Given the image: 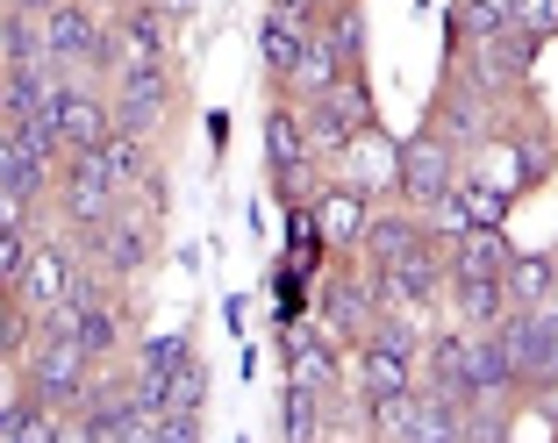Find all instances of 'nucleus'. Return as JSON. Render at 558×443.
I'll list each match as a JSON object with an SVG mask.
<instances>
[{
    "mask_svg": "<svg viewBox=\"0 0 558 443\" xmlns=\"http://www.w3.org/2000/svg\"><path fill=\"white\" fill-rule=\"evenodd\" d=\"M186 358H194V350H186V336H144V350H136V372H158V379H172Z\"/></svg>",
    "mask_w": 558,
    "mask_h": 443,
    "instance_id": "cd10ccee",
    "label": "nucleus"
},
{
    "mask_svg": "<svg viewBox=\"0 0 558 443\" xmlns=\"http://www.w3.org/2000/svg\"><path fill=\"white\" fill-rule=\"evenodd\" d=\"M315 244H359L365 230V194L359 186H337V194H315Z\"/></svg>",
    "mask_w": 558,
    "mask_h": 443,
    "instance_id": "2eb2a0df",
    "label": "nucleus"
},
{
    "mask_svg": "<svg viewBox=\"0 0 558 443\" xmlns=\"http://www.w3.org/2000/svg\"><path fill=\"white\" fill-rule=\"evenodd\" d=\"M150 8H158L165 22H186V15H194V8H201V0H150Z\"/></svg>",
    "mask_w": 558,
    "mask_h": 443,
    "instance_id": "e433bc0d",
    "label": "nucleus"
},
{
    "mask_svg": "<svg viewBox=\"0 0 558 443\" xmlns=\"http://www.w3.org/2000/svg\"><path fill=\"white\" fill-rule=\"evenodd\" d=\"M501 286H509V300H515V308H537L544 294H558V264H551V258H509Z\"/></svg>",
    "mask_w": 558,
    "mask_h": 443,
    "instance_id": "b1692460",
    "label": "nucleus"
},
{
    "mask_svg": "<svg viewBox=\"0 0 558 443\" xmlns=\"http://www.w3.org/2000/svg\"><path fill=\"white\" fill-rule=\"evenodd\" d=\"M515 15H509V0H459V36L465 44H494V36H509Z\"/></svg>",
    "mask_w": 558,
    "mask_h": 443,
    "instance_id": "a878e982",
    "label": "nucleus"
},
{
    "mask_svg": "<svg viewBox=\"0 0 558 443\" xmlns=\"http://www.w3.org/2000/svg\"><path fill=\"white\" fill-rule=\"evenodd\" d=\"M100 164H108V180H116V194H122V186H136V180H150L144 136H130V130H116L108 144H100Z\"/></svg>",
    "mask_w": 558,
    "mask_h": 443,
    "instance_id": "393cba45",
    "label": "nucleus"
},
{
    "mask_svg": "<svg viewBox=\"0 0 558 443\" xmlns=\"http://www.w3.org/2000/svg\"><path fill=\"white\" fill-rule=\"evenodd\" d=\"M315 8H337V0H315Z\"/></svg>",
    "mask_w": 558,
    "mask_h": 443,
    "instance_id": "79ce46f5",
    "label": "nucleus"
},
{
    "mask_svg": "<svg viewBox=\"0 0 558 443\" xmlns=\"http://www.w3.org/2000/svg\"><path fill=\"white\" fill-rule=\"evenodd\" d=\"M44 58H58V65H108L116 44H108V29L86 15L80 0H50L44 8Z\"/></svg>",
    "mask_w": 558,
    "mask_h": 443,
    "instance_id": "20e7f679",
    "label": "nucleus"
},
{
    "mask_svg": "<svg viewBox=\"0 0 558 443\" xmlns=\"http://www.w3.org/2000/svg\"><path fill=\"white\" fill-rule=\"evenodd\" d=\"M344 58H337V44H329L323 29H308L301 36V58H294V72H287V94L294 100H315V94H329V86L344 79Z\"/></svg>",
    "mask_w": 558,
    "mask_h": 443,
    "instance_id": "9b49d317",
    "label": "nucleus"
},
{
    "mask_svg": "<svg viewBox=\"0 0 558 443\" xmlns=\"http://www.w3.org/2000/svg\"><path fill=\"white\" fill-rule=\"evenodd\" d=\"M287 436H323V422H315V386H294V394H287Z\"/></svg>",
    "mask_w": 558,
    "mask_h": 443,
    "instance_id": "2f4dec72",
    "label": "nucleus"
},
{
    "mask_svg": "<svg viewBox=\"0 0 558 443\" xmlns=\"http://www.w3.org/2000/svg\"><path fill=\"white\" fill-rule=\"evenodd\" d=\"M22 214H29V200L15 186H0V230H22Z\"/></svg>",
    "mask_w": 558,
    "mask_h": 443,
    "instance_id": "c9c22d12",
    "label": "nucleus"
},
{
    "mask_svg": "<svg viewBox=\"0 0 558 443\" xmlns=\"http://www.w3.org/2000/svg\"><path fill=\"white\" fill-rule=\"evenodd\" d=\"M15 8H29V15H44V8H50V0H15Z\"/></svg>",
    "mask_w": 558,
    "mask_h": 443,
    "instance_id": "ea45409f",
    "label": "nucleus"
},
{
    "mask_svg": "<svg viewBox=\"0 0 558 443\" xmlns=\"http://www.w3.org/2000/svg\"><path fill=\"white\" fill-rule=\"evenodd\" d=\"M130 408H144V415H165V379H158V372H136V386H130Z\"/></svg>",
    "mask_w": 558,
    "mask_h": 443,
    "instance_id": "f704fd0d",
    "label": "nucleus"
},
{
    "mask_svg": "<svg viewBox=\"0 0 558 443\" xmlns=\"http://www.w3.org/2000/svg\"><path fill=\"white\" fill-rule=\"evenodd\" d=\"M50 115H58L65 150H100L108 136H116V115H108L94 94H80V86H58V94H50Z\"/></svg>",
    "mask_w": 558,
    "mask_h": 443,
    "instance_id": "6e6552de",
    "label": "nucleus"
},
{
    "mask_svg": "<svg viewBox=\"0 0 558 443\" xmlns=\"http://www.w3.org/2000/svg\"><path fill=\"white\" fill-rule=\"evenodd\" d=\"M459 429H465V401H451V394H415V415H409V443H459Z\"/></svg>",
    "mask_w": 558,
    "mask_h": 443,
    "instance_id": "dca6fc26",
    "label": "nucleus"
},
{
    "mask_svg": "<svg viewBox=\"0 0 558 443\" xmlns=\"http://www.w3.org/2000/svg\"><path fill=\"white\" fill-rule=\"evenodd\" d=\"M108 44H116V58H165V50H172V22H165L150 0H136V8H122ZM116 58H108V65H116Z\"/></svg>",
    "mask_w": 558,
    "mask_h": 443,
    "instance_id": "4468645a",
    "label": "nucleus"
},
{
    "mask_svg": "<svg viewBox=\"0 0 558 443\" xmlns=\"http://www.w3.org/2000/svg\"><path fill=\"white\" fill-rule=\"evenodd\" d=\"M359 386H365V401H379V394H401V386H415V336L409 329H387V322H373L359 336Z\"/></svg>",
    "mask_w": 558,
    "mask_h": 443,
    "instance_id": "7ed1b4c3",
    "label": "nucleus"
},
{
    "mask_svg": "<svg viewBox=\"0 0 558 443\" xmlns=\"http://www.w3.org/2000/svg\"><path fill=\"white\" fill-rule=\"evenodd\" d=\"M0 122H15V115H8V94H0Z\"/></svg>",
    "mask_w": 558,
    "mask_h": 443,
    "instance_id": "a19ab883",
    "label": "nucleus"
},
{
    "mask_svg": "<svg viewBox=\"0 0 558 443\" xmlns=\"http://www.w3.org/2000/svg\"><path fill=\"white\" fill-rule=\"evenodd\" d=\"M86 236H94V250L108 258L116 280L144 272V258H150V230H144V222H108V230H86Z\"/></svg>",
    "mask_w": 558,
    "mask_h": 443,
    "instance_id": "f3484780",
    "label": "nucleus"
},
{
    "mask_svg": "<svg viewBox=\"0 0 558 443\" xmlns=\"http://www.w3.org/2000/svg\"><path fill=\"white\" fill-rule=\"evenodd\" d=\"M444 280H451V258H444L437 244H423V250H409V258H395V264H379V272H373L379 308H415V300H437Z\"/></svg>",
    "mask_w": 558,
    "mask_h": 443,
    "instance_id": "39448f33",
    "label": "nucleus"
},
{
    "mask_svg": "<svg viewBox=\"0 0 558 443\" xmlns=\"http://www.w3.org/2000/svg\"><path fill=\"white\" fill-rule=\"evenodd\" d=\"M0 65H44V15L29 8H0Z\"/></svg>",
    "mask_w": 558,
    "mask_h": 443,
    "instance_id": "a211bd4d",
    "label": "nucleus"
},
{
    "mask_svg": "<svg viewBox=\"0 0 558 443\" xmlns=\"http://www.w3.org/2000/svg\"><path fill=\"white\" fill-rule=\"evenodd\" d=\"M22 264H29V236H22V230H0V286H15Z\"/></svg>",
    "mask_w": 558,
    "mask_h": 443,
    "instance_id": "473e14b6",
    "label": "nucleus"
},
{
    "mask_svg": "<svg viewBox=\"0 0 558 443\" xmlns=\"http://www.w3.org/2000/svg\"><path fill=\"white\" fill-rule=\"evenodd\" d=\"M373 315H379V286L373 280L337 286V294H329V329H344V336H365V329H373Z\"/></svg>",
    "mask_w": 558,
    "mask_h": 443,
    "instance_id": "5701e85b",
    "label": "nucleus"
},
{
    "mask_svg": "<svg viewBox=\"0 0 558 443\" xmlns=\"http://www.w3.org/2000/svg\"><path fill=\"white\" fill-rule=\"evenodd\" d=\"M423 244H429V230L415 222V214H365V230H359V250L373 258V272L395 264V258H409V250H423Z\"/></svg>",
    "mask_w": 558,
    "mask_h": 443,
    "instance_id": "f8f14e48",
    "label": "nucleus"
},
{
    "mask_svg": "<svg viewBox=\"0 0 558 443\" xmlns=\"http://www.w3.org/2000/svg\"><path fill=\"white\" fill-rule=\"evenodd\" d=\"M172 115V72L165 58H116V130L158 136Z\"/></svg>",
    "mask_w": 558,
    "mask_h": 443,
    "instance_id": "f257e3e1",
    "label": "nucleus"
},
{
    "mask_svg": "<svg viewBox=\"0 0 558 443\" xmlns=\"http://www.w3.org/2000/svg\"><path fill=\"white\" fill-rule=\"evenodd\" d=\"M272 15H287V22H308V15H315V0H272Z\"/></svg>",
    "mask_w": 558,
    "mask_h": 443,
    "instance_id": "4c0bfd02",
    "label": "nucleus"
},
{
    "mask_svg": "<svg viewBox=\"0 0 558 443\" xmlns=\"http://www.w3.org/2000/svg\"><path fill=\"white\" fill-rule=\"evenodd\" d=\"M451 294H459V315L473 329H501V315H509V286L487 280V272H473V280H451Z\"/></svg>",
    "mask_w": 558,
    "mask_h": 443,
    "instance_id": "6ab92c4d",
    "label": "nucleus"
},
{
    "mask_svg": "<svg viewBox=\"0 0 558 443\" xmlns=\"http://www.w3.org/2000/svg\"><path fill=\"white\" fill-rule=\"evenodd\" d=\"M265 158H272L279 172L308 164V130H301V108H272V115H265Z\"/></svg>",
    "mask_w": 558,
    "mask_h": 443,
    "instance_id": "aec40b11",
    "label": "nucleus"
},
{
    "mask_svg": "<svg viewBox=\"0 0 558 443\" xmlns=\"http://www.w3.org/2000/svg\"><path fill=\"white\" fill-rule=\"evenodd\" d=\"M0 72H8V65H0Z\"/></svg>",
    "mask_w": 558,
    "mask_h": 443,
    "instance_id": "37998d69",
    "label": "nucleus"
},
{
    "mask_svg": "<svg viewBox=\"0 0 558 443\" xmlns=\"http://www.w3.org/2000/svg\"><path fill=\"white\" fill-rule=\"evenodd\" d=\"M509 15H515V29L523 36H558V0H509Z\"/></svg>",
    "mask_w": 558,
    "mask_h": 443,
    "instance_id": "7c9ffc66",
    "label": "nucleus"
},
{
    "mask_svg": "<svg viewBox=\"0 0 558 443\" xmlns=\"http://www.w3.org/2000/svg\"><path fill=\"white\" fill-rule=\"evenodd\" d=\"M201 394H208V372H201V365L186 358L180 372L165 379V415H172V408H180V415H201Z\"/></svg>",
    "mask_w": 558,
    "mask_h": 443,
    "instance_id": "bb28decb",
    "label": "nucleus"
},
{
    "mask_svg": "<svg viewBox=\"0 0 558 443\" xmlns=\"http://www.w3.org/2000/svg\"><path fill=\"white\" fill-rule=\"evenodd\" d=\"M509 236H501V222H473V230L451 236V280H473V272H487V280H501L509 272Z\"/></svg>",
    "mask_w": 558,
    "mask_h": 443,
    "instance_id": "9d476101",
    "label": "nucleus"
},
{
    "mask_svg": "<svg viewBox=\"0 0 558 443\" xmlns=\"http://www.w3.org/2000/svg\"><path fill=\"white\" fill-rule=\"evenodd\" d=\"M395 186H401V200H409V208H437V200L459 186V180H451V144H444V136H415V144L401 150Z\"/></svg>",
    "mask_w": 558,
    "mask_h": 443,
    "instance_id": "0eeeda50",
    "label": "nucleus"
},
{
    "mask_svg": "<svg viewBox=\"0 0 558 443\" xmlns=\"http://www.w3.org/2000/svg\"><path fill=\"white\" fill-rule=\"evenodd\" d=\"M501 336L515 350V386H558V308H515L501 315Z\"/></svg>",
    "mask_w": 558,
    "mask_h": 443,
    "instance_id": "f03ea898",
    "label": "nucleus"
},
{
    "mask_svg": "<svg viewBox=\"0 0 558 443\" xmlns=\"http://www.w3.org/2000/svg\"><path fill=\"white\" fill-rule=\"evenodd\" d=\"M0 186H15L22 200H29V186H22V144H15V130L0 122Z\"/></svg>",
    "mask_w": 558,
    "mask_h": 443,
    "instance_id": "72a5a7b5",
    "label": "nucleus"
},
{
    "mask_svg": "<svg viewBox=\"0 0 558 443\" xmlns=\"http://www.w3.org/2000/svg\"><path fill=\"white\" fill-rule=\"evenodd\" d=\"M444 122H451V136H459V144H473V136H487V108H480V94H459V100H444Z\"/></svg>",
    "mask_w": 558,
    "mask_h": 443,
    "instance_id": "c756f323",
    "label": "nucleus"
},
{
    "mask_svg": "<svg viewBox=\"0 0 558 443\" xmlns=\"http://www.w3.org/2000/svg\"><path fill=\"white\" fill-rule=\"evenodd\" d=\"M86 365H94V350H86L80 336H44V344L29 350V386H36V401L65 408V401L86 386Z\"/></svg>",
    "mask_w": 558,
    "mask_h": 443,
    "instance_id": "423d86ee",
    "label": "nucleus"
},
{
    "mask_svg": "<svg viewBox=\"0 0 558 443\" xmlns=\"http://www.w3.org/2000/svg\"><path fill=\"white\" fill-rule=\"evenodd\" d=\"M15 408H22V401H15ZM15 408H0V436H15Z\"/></svg>",
    "mask_w": 558,
    "mask_h": 443,
    "instance_id": "58836bf2",
    "label": "nucleus"
},
{
    "mask_svg": "<svg viewBox=\"0 0 558 443\" xmlns=\"http://www.w3.org/2000/svg\"><path fill=\"white\" fill-rule=\"evenodd\" d=\"M15 294L29 300L36 315H44V308H58V300L72 294V250H58V244H50V250H29V264H22Z\"/></svg>",
    "mask_w": 558,
    "mask_h": 443,
    "instance_id": "ddd939ff",
    "label": "nucleus"
},
{
    "mask_svg": "<svg viewBox=\"0 0 558 443\" xmlns=\"http://www.w3.org/2000/svg\"><path fill=\"white\" fill-rule=\"evenodd\" d=\"M301 36H308V22H287V15H265V29H258V58L279 86H287V72L301 58Z\"/></svg>",
    "mask_w": 558,
    "mask_h": 443,
    "instance_id": "412c9836",
    "label": "nucleus"
},
{
    "mask_svg": "<svg viewBox=\"0 0 558 443\" xmlns=\"http://www.w3.org/2000/svg\"><path fill=\"white\" fill-rule=\"evenodd\" d=\"M329 44H337V58H344V65H359V44H365V22H359V8H351V0H337V8H329Z\"/></svg>",
    "mask_w": 558,
    "mask_h": 443,
    "instance_id": "c85d7f7f",
    "label": "nucleus"
},
{
    "mask_svg": "<svg viewBox=\"0 0 558 443\" xmlns=\"http://www.w3.org/2000/svg\"><path fill=\"white\" fill-rule=\"evenodd\" d=\"M515 386V350L501 329H487V336H473L465 344V394L473 401H501Z\"/></svg>",
    "mask_w": 558,
    "mask_h": 443,
    "instance_id": "1a4fd4ad",
    "label": "nucleus"
},
{
    "mask_svg": "<svg viewBox=\"0 0 558 443\" xmlns=\"http://www.w3.org/2000/svg\"><path fill=\"white\" fill-rule=\"evenodd\" d=\"M465 344H473V336H459V329H444L437 344H429V386L451 394V401H473L465 394Z\"/></svg>",
    "mask_w": 558,
    "mask_h": 443,
    "instance_id": "4be33fe9",
    "label": "nucleus"
}]
</instances>
